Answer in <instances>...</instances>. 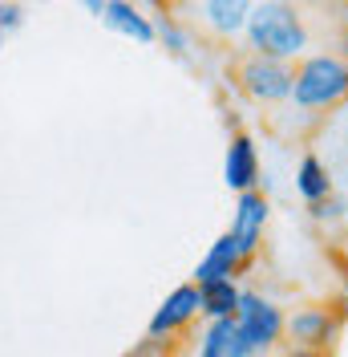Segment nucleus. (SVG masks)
I'll return each mask as SVG.
<instances>
[{
    "label": "nucleus",
    "mask_w": 348,
    "mask_h": 357,
    "mask_svg": "<svg viewBox=\"0 0 348 357\" xmlns=\"http://www.w3.org/2000/svg\"><path fill=\"white\" fill-rule=\"evenodd\" d=\"M102 24L113 29V33H122V37H130V41H138V45H154V21L138 4H130V0H106Z\"/></svg>",
    "instance_id": "nucleus-10"
},
{
    "label": "nucleus",
    "mask_w": 348,
    "mask_h": 357,
    "mask_svg": "<svg viewBox=\"0 0 348 357\" xmlns=\"http://www.w3.org/2000/svg\"><path fill=\"white\" fill-rule=\"evenodd\" d=\"M198 357H255V354L239 337L235 317H223V321H211L207 333L198 337Z\"/></svg>",
    "instance_id": "nucleus-11"
},
{
    "label": "nucleus",
    "mask_w": 348,
    "mask_h": 357,
    "mask_svg": "<svg viewBox=\"0 0 348 357\" xmlns=\"http://www.w3.org/2000/svg\"><path fill=\"white\" fill-rule=\"evenodd\" d=\"M345 317H348L345 309L308 305V309H296L292 317H283V337H287L292 345H300V349H324V354H332Z\"/></svg>",
    "instance_id": "nucleus-5"
},
{
    "label": "nucleus",
    "mask_w": 348,
    "mask_h": 357,
    "mask_svg": "<svg viewBox=\"0 0 348 357\" xmlns=\"http://www.w3.org/2000/svg\"><path fill=\"white\" fill-rule=\"evenodd\" d=\"M198 289V305L207 321H223V317H235L239 309V289L235 280H211V284H195Z\"/></svg>",
    "instance_id": "nucleus-13"
},
{
    "label": "nucleus",
    "mask_w": 348,
    "mask_h": 357,
    "mask_svg": "<svg viewBox=\"0 0 348 357\" xmlns=\"http://www.w3.org/2000/svg\"><path fill=\"white\" fill-rule=\"evenodd\" d=\"M308 211H312V220H340V211H345V203L336 199V195H328V199L312 203Z\"/></svg>",
    "instance_id": "nucleus-17"
},
{
    "label": "nucleus",
    "mask_w": 348,
    "mask_h": 357,
    "mask_svg": "<svg viewBox=\"0 0 348 357\" xmlns=\"http://www.w3.org/2000/svg\"><path fill=\"white\" fill-rule=\"evenodd\" d=\"M198 289L195 284H178V289L158 305V312L150 317V325H146V337L150 341H174V337H182L191 325L198 321Z\"/></svg>",
    "instance_id": "nucleus-6"
},
{
    "label": "nucleus",
    "mask_w": 348,
    "mask_h": 357,
    "mask_svg": "<svg viewBox=\"0 0 348 357\" xmlns=\"http://www.w3.org/2000/svg\"><path fill=\"white\" fill-rule=\"evenodd\" d=\"M223 178H227V187L231 191H255V183H260V155H255V142H251V134H231V142H227V162H223Z\"/></svg>",
    "instance_id": "nucleus-8"
},
{
    "label": "nucleus",
    "mask_w": 348,
    "mask_h": 357,
    "mask_svg": "<svg viewBox=\"0 0 348 357\" xmlns=\"http://www.w3.org/2000/svg\"><path fill=\"white\" fill-rule=\"evenodd\" d=\"M283 357H332V354H324V349H300V345H287Z\"/></svg>",
    "instance_id": "nucleus-18"
},
{
    "label": "nucleus",
    "mask_w": 348,
    "mask_h": 357,
    "mask_svg": "<svg viewBox=\"0 0 348 357\" xmlns=\"http://www.w3.org/2000/svg\"><path fill=\"white\" fill-rule=\"evenodd\" d=\"M231 82L260 106H276L292 98V66L276 61V57H263V53H239L231 61Z\"/></svg>",
    "instance_id": "nucleus-3"
},
{
    "label": "nucleus",
    "mask_w": 348,
    "mask_h": 357,
    "mask_svg": "<svg viewBox=\"0 0 348 357\" xmlns=\"http://www.w3.org/2000/svg\"><path fill=\"white\" fill-rule=\"evenodd\" d=\"M130 4H138V8H142V4H154V8H171V0H130Z\"/></svg>",
    "instance_id": "nucleus-20"
},
{
    "label": "nucleus",
    "mask_w": 348,
    "mask_h": 357,
    "mask_svg": "<svg viewBox=\"0 0 348 357\" xmlns=\"http://www.w3.org/2000/svg\"><path fill=\"white\" fill-rule=\"evenodd\" d=\"M235 329L251 345V354L260 357L276 349L283 341V309L276 301H267L263 292H239V309H235Z\"/></svg>",
    "instance_id": "nucleus-4"
},
{
    "label": "nucleus",
    "mask_w": 348,
    "mask_h": 357,
    "mask_svg": "<svg viewBox=\"0 0 348 357\" xmlns=\"http://www.w3.org/2000/svg\"><path fill=\"white\" fill-rule=\"evenodd\" d=\"M243 268H247V260L239 256V248H235V240L223 231L215 244H211V252L203 256V264L195 268V280L191 284H211V280H235Z\"/></svg>",
    "instance_id": "nucleus-9"
},
{
    "label": "nucleus",
    "mask_w": 348,
    "mask_h": 357,
    "mask_svg": "<svg viewBox=\"0 0 348 357\" xmlns=\"http://www.w3.org/2000/svg\"><path fill=\"white\" fill-rule=\"evenodd\" d=\"M154 41H162L171 53H178V57L187 53V33L174 24V17H162V21L154 24Z\"/></svg>",
    "instance_id": "nucleus-15"
},
{
    "label": "nucleus",
    "mask_w": 348,
    "mask_h": 357,
    "mask_svg": "<svg viewBox=\"0 0 348 357\" xmlns=\"http://www.w3.org/2000/svg\"><path fill=\"white\" fill-rule=\"evenodd\" d=\"M203 17L211 24V33L235 37V33H243V24L251 17V0H207L203 4Z\"/></svg>",
    "instance_id": "nucleus-12"
},
{
    "label": "nucleus",
    "mask_w": 348,
    "mask_h": 357,
    "mask_svg": "<svg viewBox=\"0 0 348 357\" xmlns=\"http://www.w3.org/2000/svg\"><path fill=\"white\" fill-rule=\"evenodd\" d=\"M348 98V61L332 53L304 57L292 66V102L300 110H332Z\"/></svg>",
    "instance_id": "nucleus-2"
},
{
    "label": "nucleus",
    "mask_w": 348,
    "mask_h": 357,
    "mask_svg": "<svg viewBox=\"0 0 348 357\" xmlns=\"http://www.w3.org/2000/svg\"><path fill=\"white\" fill-rule=\"evenodd\" d=\"M267 195H263L260 187L255 191H243L239 203H235V215H231V227H227V236L235 240L239 248V256L251 264L255 260V252L263 244V227H267Z\"/></svg>",
    "instance_id": "nucleus-7"
},
{
    "label": "nucleus",
    "mask_w": 348,
    "mask_h": 357,
    "mask_svg": "<svg viewBox=\"0 0 348 357\" xmlns=\"http://www.w3.org/2000/svg\"><path fill=\"white\" fill-rule=\"evenodd\" d=\"M24 24V8L17 4V0H0V49H4V41L17 33Z\"/></svg>",
    "instance_id": "nucleus-16"
},
{
    "label": "nucleus",
    "mask_w": 348,
    "mask_h": 357,
    "mask_svg": "<svg viewBox=\"0 0 348 357\" xmlns=\"http://www.w3.org/2000/svg\"><path fill=\"white\" fill-rule=\"evenodd\" d=\"M81 4H86L89 17H97V21H102V13H106V0H81Z\"/></svg>",
    "instance_id": "nucleus-19"
},
{
    "label": "nucleus",
    "mask_w": 348,
    "mask_h": 357,
    "mask_svg": "<svg viewBox=\"0 0 348 357\" xmlns=\"http://www.w3.org/2000/svg\"><path fill=\"white\" fill-rule=\"evenodd\" d=\"M296 191H300V199H304L308 207L332 195V175H328V167L316 155L300 158V167H296Z\"/></svg>",
    "instance_id": "nucleus-14"
},
{
    "label": "nucleus",
    "mask_w": 348,
    "mask_h": 357,
    "mask_svg": "<svg viewBox=\"0 0 348 357\" xmlns=\"http://www.w3.org/2000/svg\"><path fill=\"white\" fill-rule=\"evenodd\" d=\"M243 29H247L251 53L276 57V61H292L296 53L308 49L304 13H300V4H292V0H263V4H255Z\"/></svg>",
    "instance_id": "nucleus-1"
}]
</instances>
